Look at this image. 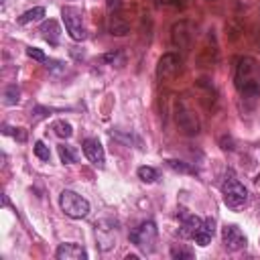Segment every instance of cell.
Masks as SVG:
<instances>
[{
  "mask_svg": "<svg viewBox=\"0 0 260 260\" xmlns=\"http://www.w3.org/2000/svg\"><path fill=\"white\" fill-rule=\"evenodd\" d=\"M221 244L228 252H238V250H244L248 240L244 236V232L236 225V223H225L221 228Z\"/></svg>",
  "mask_w": 260,
  "mask_h": 260,
  "instance_id": "52a82bcc",
  "label": "cell"
},
{
  "mask_svg": "<svg viewBox=\"0 0 260 260\" xmlns=\"http://www.w3.org/2000/svg\"><path fill=\"white\" fill-rule=\"evenodd\" d=\"M2 132L4 134H12L16 140H20V142H24L26 140V132L22 130V128H10V126H2Z\"/></svg>",
  "mask_w": 260,
  "mask_h": 260,
  "instance_id": "cb8c5ba5",
  "label": "cell"
},
{
  "mask_svg": "<svg viewBox=\"0 0 260 260\" xmlns=\"http://www.w3.org/2000/svg\"><path fill=\"white\" fill-rule=\"evenodd\" d=\"M236 87L244 100H256L260 95V67L256 59L242 57L236 67Z\"/></svg>",
  "mask_w": 260,
  "mask_h": 260,
  "instance_id": "6da1fadb",
  "label": "cell"
},
{
  "mask_svg": "<svg viewBox=\"0 0 260 260\" xmlns=\"http://www.w3.org/2000/svg\"><path fill=\"white\" fill-rule=\"evenodd\" d=\"M51 114V110L49 108H43V106H35L32 108V122H37V120H41V118H45V116H49Z\"/></svg>",
  "mask_w": 260,
  "mask_h": 260,
  "instance_id": "484cf974",
  "label": "cell"
},
{
  "mask_svg": "<svg viewBox=\"0 0 260 260\" xmlns=\"http://www.w3.org/2000/svg\"><path fill=\"white\" fill-rule=\"evenodd\" d=\"M136 175H138V179L144 181V183H154V181L158 179V173H156V169H152V167H138Z\"/></svg>",
  "mask_w": 260,
  "mask_h": 260,
  "instance_id": "7402d4cb",
  "label": "cell"
},
{
  "mask_svg": "<svg viewBox=\"0 0 260 260\" xmlns=\"http://www.w3.org/2000/svg\"><path fill=\"white\" fill-rule=\"evenodd\" d=\"M39 32L43 35V39L49 43V45H57L59 43V37H61V28H59V24H57V20H53V18H49V20H45L43 24H41V28H39Z\"/></svg>",
  "mask_w": 260,
  "mask_h": 260,
  "instance_id": "4fadbf2b",
  "label": "cell"
},
{
  "mask_svg": "<svg viewBox=\"0 0 260 260\" xmlns=\"http://www.w3.org/2000/svg\"><path fill=\"white\" fill-rule=\"evenodd\" d=\"M18 100H20V87H18L16 83H8V85L4 87V91H2V102H4V106H16Z\"/></svg>",
  "mask_w": 260,
  "mask_h": 260,
  "instance_id": "2e32d148",
  "label": "cell"
},
{
  "mask_svg": "<svg viewBox=\"0 0 260 260\" xmlns=\"http://www.w3.org/2000/svg\"><path fill=\"white\" fill-rule=\"evenodd\" d=\"M108 30H110L112 35H116V37H124V35H128L130 24L122 18L120 12H110V18H108Z\"/></svg>",
  "mask_w": 260,
  "mask_h": 260,
  "instance_id": "5bb4252c",
  "label": "cell"
},
{
  "mask_svg": "<svg viewBox=\"0 0 260 260\" xmlns=\"http://www.w3.org/2000/svg\"><path fill=\"white\" fill-rule=\"evenodd\" d=\"M106 4L110 8V12H120V8H122V0H106Z\"/></svg>",
  "mask_w": 260,
  "mask_h": 260,
  "instance_id": "83f0119b",
  "label": "cell"
},
{
  "mask_svg": "<svg viewBox=\"0 0 260 260\" xmlns=\"http://www.w3.org/2000/svg\"><path fill=\"white\" fill-rule=\"evenodd\" d=\"M43 16H45V8H43V6H35V8H30V10H26V12H22V14L18 16V24L37 22V20H41Z\"/></svg>",
  "mask_w": 260,
  "mask_h": 260,
  "instance_id": "e0dca14e",
  "label": "cell"
},
{
  "mask_svg": "<svg viewBox=\"0 0 260 260\" xmlns=\"http://www.w3.org/2000/svg\"><path fill=\"white\" fill-rule=\"evenodd\" d=\"M254 183H256V187H258V189H260V175H258V177H256V179H254Z\"/></svg>",
  "mask_w": 260,
  "mask_h": 260,
  "instance_id": "f546056e",
  "label": "cell"
},
{
  "mask_svg": "<svg viewBox=\"0 0 260 260\" xmlns=\"http://www.w3.org/2000/svg\"><path fill=\"white\" fill-rule=\"evenodd\" d=\"M193 256H195L193 248H189L185 244H173L171 246V258H175V260H191Z\"/></svg>",
  "mask_w": 260,
  "mask_h": 260,
  "instance_id": "ac0fdd59",
  "label": "cell"
},
{
  "mask_svg": "<svg viewBox=\"0 0 260 260\" xmlns=\"http://www.w3.org/2000/svg\"><path fill=\"white\" fill-rule=\"evenodd\" d=\"M156 238H158V232H156V225L154 221H142L140 225H136L132 232H130V242L144 254H152L154 248H156Z\"/></svg>",
  "mask_w": 260,
  "mask_h": 260,
  "instance_id": "7a4b0ae2",
  "label": "cell"
},
{
  "mask_svg": "<svg viewBox=\"0 0 260 260\" xmlns=\"http://www.w3.org/2000/svg\"><path fill=\"white\" fill-rule=\"evenodd\" d=\"M61 18L65 22V28L69 32V37L73 41H83L87 37V30H85V24H83V16L77 8L73 6H63L61 10Z\"/></svg>",
  "mask_w": 260,
  "mask_h": 260,
  "instance_id": "5b68a950",
  "label": "cell"
},
{
  "mask_svg": "<svg viewBox=\"0 0 260 260\" xmlns=\"http://www.w3.org/2000/svg\"><path fill=\"white\" fill-rule=\"evenodd\" d=\"M165 165L169 169H173L175 173H183V175H197V169H193L191 165L183 162V160H177V158H167Z\"/></svg>",
  "mask_w": 260,
  "mask_h": 260,
  "instance_id": "d6986e66",
  "label": "cell"
},
{
  "mask_svg": "<svg viewBox=\"0 0 260 260\" xmlns=\"http://www.w3.org/2000/svg\"><path fill=\"white\" fill-rule=\"evenodd\" d=\"M57 152H59V158H61V162L63 165H73L75 162V152L71 150V146H67V144H59L57 146Z\"/></svg>",
  "mask_w": 260,
  "mask_h": 260,
  "instance_id": "44dd1931",
  "label": "cell"
},
{
  "mask_svg": "<svg viewBox=\"0 0 260 260\" xmlns=\"http://www.w3.org/2000/svg\"><path fill=\"white\" fill-rule=\"evenodd\" d=\"M26 55H28L30 59H35V61H39V63H45V61H47V57H45V53H43L41 49H37V47H28V49H26Z\"/></svg>",
  "mask_w": 260,
  "mask_h": 260,
  "instance_id": "d4e9b609",
  "label": "cell"
},
{
  "mask_svg": "<svg viewBox=\"0 0 260 260\" xmlns=\"http://www.w3.org/2000/svg\"><path fill=\"white\" fill-rule=\"evenodd\" d=\"M203 219H199L197 215H185L183 217V223H181V230H179V236L185 238V240H193L199 225H201Z\"/></svg>",
  "mask_w": 260,
  "mask_h": 260,
  "instance_id": "9a60e30c",
  "label": "cell"
},
{
  "mask_svg": "<svg viewBox=\"0 0 260 260\" xmlns=\"http://www.w3.org/2000/svg\"><path fill=\"white\" fill-rule=\"evenodd\" d=\"M53 132H55L59 138H71L73 128H71V124L65 122V120H57V122L53 124Z\"/></svg>",
  "mask_w": 260,
  "mask_h": 260,
  "instance_id": "ffe728a7",
  "label": "cell"
},
{
  "mask_svg": "<svg viewBox=\"0 0 260 260\" xmlns=\"http://www.w3.org/2000/svg\"><path fill=\"white\" fill-rule=\"evenodd\" d=\"M193 32H195V28H193V24L189 20H179L171 28V41H173V45L177 49L187 51L191 47V43H193V37H195Z\"/></svg>",
  "mask_w": 260,
  "mask_h": 260,
  "instance_id": "ba28073f",
  "label": "cell"
},
{
  "mask_svg": "<svg viewBox=\"0 0 260 260\" xmlns=\"http://www.w3.org/2000/svg\"><path fill=\"white\" fill-rule=\"evenodd\" d=\"M221 193H223L225 205L232 207V209H240V207L246 205V201H248V189H246L234 175H230V177L221 183Z\"/></svg>",
  "mask_w": 260,
  "mask_h": 260,
  "instance_id": "277c9868",
  "label": "cell"
},
{
  "mask_svg": "<svg viewBox=\"0 0 260 260\" xmlns=\"http://www.w3.org/2000/svg\"><path fill=\"white\" fill-rule=\"evenodd\" d=\"M118 59H122V53H120V51H114V53H106V55L102 57V61H104V63H112V65H114Z\"/></svg>",
  "mask_w": 260,
  "mask_h": 260,
  "instance_id": "4316f807",
  "label": "cell"
},
{
  "mask_svg": "<svg viewBox=\"0 0 260 260\" xmlns=\"http://www.w3.org/2000/svg\"><path fill=\"white\" fill-rule=\"evenodd\" d=\"M35 156L39 158V160H49L51 158V150H49V146L43 142V140H37L35 142Z\"/></svg>",
  "mask_w": 260,
  "mask_h": 260,
  "instance_id": "603a6c76",
  "label": "cell"
},
{
  "mask_svg": "<svg viewBox=\"0 0 260 260\" xmlns=\"http://www.w3.org/2000/svg\"><path fill=\"white\" fill-rule=\"evenodd\" d=\"M175 120H177V126H179L185 134L193 136V134L199 132V120H197L195 112H193L185 102H179V104H177V108H175Z\"/></svg>",
  "mask_w": 260,
  "mask_h": 260,
  "instance_id": "8992f818",
  "label": "cell"
},
{
  "mask_svg": "<svg viewBox=\"0 0 260 260\" xmlns=\"http://www.w3.org/2000/svg\"><path fill=\"white\" fill-rule=\"evenodd\" d=\"M179 71H181V57L177 53H165L158 59V65H156L158 79H173Z\"/></svg>",
  "mask_w": 260,
  "mask_h": 260,
  "instance_id": "9c48e42d",
  "label": "cell"
},
{
  "mask_svg": "<svg viewBox=\"0 0 260 260\" xmlns=\"http://www.w3.org/2000/svg\"><path fill=\"white\" fill-rule=\"evenodd\" d=\"M213 234H215V219L213 217H205L203 221H201V225H199V230H197V234H195V244H199V246H207L209 242H211V238H213Z\"/></svg>",
  "mask_w": 260,
  "mask_h": 260,
  "instance_id": "7c38bea8",
  "label": "cell"
},
{
  "mask_svg": "<svg viewBox=\"0 0 260 260\" xmlns=\"http://www.w3.org/2000/svg\"><path fill=\"white\" fill-rule=\"evenodd\" d=\"M156 6H177L179 0H152Z\"/></svg>",
  "mask_w": 260,
  "mask_h": 260,
  "instance_id": "f1b7e54d",
  "label": "cell"
},
{
  "mask_svg": "<svg viewBox=\"0 0 260 260\" xmlns=\"http://www.w3.org/2000/svg\"><path fill=\"white\" fill-rule=\"evenodd\" d=\"M81 148H83L85 158H87L93 167L102 169V167L106 165V152H104V146H102V142H100L98 138H85L83 144H81Z\"/></svg>",
  "mask_w": 260,
  "mask_h": 260,
  "instance_id": "30bf717a",
  "label": "cell"
},
{
  "mask_svg": "<svg viewBox=\"0 0 260 260\" xmlns=\"http://www.w3.org/2000/svg\"><path fill=\"white\" fill-rule=\"evenodd\" d=\"M55 258L57 260H87V252L83 246H79L75 242H65L57 248Z\"/></svg>",
  "mask_w": 260,
  "mask_h": 260,
  "instance_id": "8fae6325",
  "label": "cell"
},
{
  "mask_svg": "<svg viewBox=\"0 0 260 260\" xmlns=\"http://www.w3.org/2000/svg\"><path fill=\"white\" fill-rule=\"evenodd\" d=\"M59 205H61V211H63L65 215L73 217V219H81V217H85V215L89 213V201H87L85 197H81L79 193L69 191V189L61 191V195H59Z\"/></svg>",
  "mask_w": 260,
  "mask_h": 260,
  "instance_id": "3957f363",
  "label": "cell"
}]
</instances>
